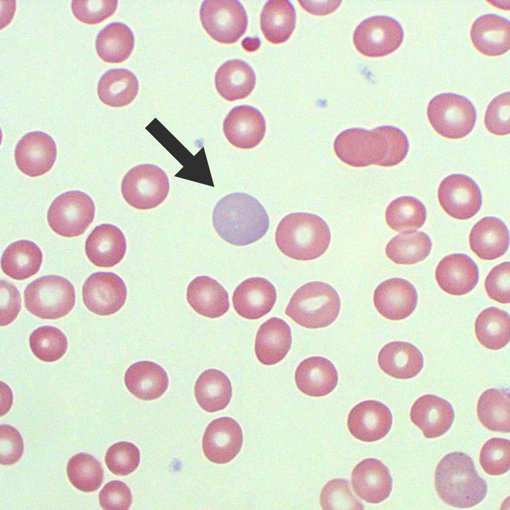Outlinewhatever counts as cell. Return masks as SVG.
Instances as JSON below:
<instances>
[{"label":"cell","instance_id":"cell-33","mask_svg":"<svg viewBox=\"0 0 510 510\" xmlns=\"http://www.w3.org/2000/svg\"><path fill=\"white\" fill-rule=\"evenodd\" d=\"M296 12L287 0H270L260 15L261 29L265 38L273 44L286 42L295 28Z\"/></svg>","mask_w":510,"mask_h":510},{"label":"cell","instance_id":"cell-29","mask_svg":"<svg viewBox=\"0 0 510 510\" xmlns=\"http://www.w3.org/2000/svg\"><path fill=\"white\" fill-rule=\"evenodd\" d=\"M165 370L150 361L133 364L126 371L124 383L129 391L143 400H152L161 397L168 386Z\"/></svg>","mask_w":510,"mask_h":510},{"label":"cell","instance_id":"cell-18","mask_svg":"<svg viewBox=\"0 0 510 510\" xmlns=\"http://www.w3.org/2000/svg\"><path fill=\"white\" fill-rule=\"evenodd\" d=\"M436 281L442 290L454 296L471 292L479 279L475 262L463 253H453L443 258L436 269Z\"/></svg>","mask_w":510,"mask_h":510},{"label":"cell","instance_id":"cell-32","mask_svg":"<svg viewBox=\"0 0 510 510\" xmlns=\"http://www.w3.org/2000/svg\"><path fill=\"white\" fill-rule=\"evenodd\" d=\"M42 253L32 241L21 240L10 244L4 250L1 259L3 271L18 280L29 278L40 269Z\"/></svg>","mask_w":510,"mask_h":510},{"label":"cell","instance_id":"cell-6","mask_svg":"<svg viewBox=\"0 0 510 510\" xmlns=\"http://www.w3.org/2000/svg\"><path fill=\"white\" fill-rule=\"evenodd\" d=\"M427 116L437 133L452 139L468 135L476 120V110L470 100L453 93H441L433 97L428 104Z\"/></svg>","mask_w":510,"mask_h":510},{"label":"cell","instance_id":"cell-10","mask_svg":"<svg viewBox=\"0 0 510 510\" xmlns=\"http://www.w3.org/2000/svg\"><path fill=\"white\" fill-rule=\"evenodd\" d=\"M403 36L402 27L396 20L385 15L374 16L357 26L353 42L363 55L380 57L396 50L401 44Z\"/></svg>","mask_w":510,"mask_h":510},{"label":"cell","instance_id":"cell-24","mask_svg":"<svg viewBox=\"0 0 510 510\" xmlns=\"http://www.w3.org/2000/svg\"><path fill=\"white\" fill-rule=\"evenodd\" d=\"M471 249L480 259L493 260L504 255L509 244L508 228L500 219L489 216L477 222L469 235Z\"/></svg>","mask_w":510,"mask_h":510},{"label":"cell","instance_id":"cell-7","mask_svg":"<svg viewBox=\"0 0 510 510\" xmlns=\"http://www.w3.org/2000/svg\"><path fill=\"white\" fill-rule=\"evenodd\" d=\"M95 205L92 198L80 191H70L58 196L47 214L51 229L64 237L83 234L92 222Z\"/></svg>","mask_w":510,"mask_h":510},{"label":"cell","instance_id":"cell-8","mask_svg":"<svg viewBox=\"0 0 510 510\" xmlns=\"http://www.w3.org/2000/svg\"><path fill=\"white\" fill-rule=\"evenodd\" d=\"M169 190L165 172L151 164H141L130 169L121 183V192L131 206L140 210L153 209L166 198Z\"/></svg>","mask_w":510,"mask_h":510},{"label":"cell","instance_id":"cell-41","mask_svg":"<svg viewBox=\"0 0 510 510\" xmlns=\"http://www.w3.org/2000/svg\"><path fill=\"white\" fill-rule=\"evenodd\" d=\"M389 226L398 232L414 231L421 228L426 219L424 205L410 196L399 197L392 201L385 212Z\"/></svg>","mask_w":510,"mask_h":510},{"label":"cell","instance_id":"cell-14","mask_svg":"<svg viewBox=\"0 0 510 510\" xmlns=\"http://www.w3.org/2000/svg\"><path fill=\"white\" fill-rule=\"evenodd\" d=\"M243 443V434L238 423L232 418L216 419L208 425L203 434L202 446L203 453L211 462L226 464L240 452Z\"/></svg>","mask_w":510,"mask_h":510},{"label":"cell","instance_id":"cell-30","mask_svg":"<svg viewBox=\"0 0 510 510\" xmlns=\"http://www.w3.org/2000/svg\"><path fill=\"white\" fill-rule=\"evenodd\" d=\"M255 73L246 62L233 59L224 62L215 73V83L219 94L234 101L247 97L256 84Z\"/></svg>","mask_w":510,"mask_h":510},{"label":"cell","instance_id":"cell-19","mask_svg":"<svg viewBox=\"0 0 510 510\" xmlns=\"http://www.w3.org/2000/svg\"><path fill=\"white\" fill-rule=\"evenodd\" d=\"M410 416L411 421L428 439L445 434L454 419L451 404L446 399L432 394L418 398L412 406Z\"/></svg>","mask_w":510,"mask_h":510},{"label":"cell","instance_id":"cell-12","mask_svg":"<svg viewBox=\"0 0 510 510\" xmlns=\"http://www.w3.org/2000/svg\"><path fill=\"white\" fill-rule=\"evenodd\" d=\"M82 293L87 308L100 316L118 311L127 295L123 280L116 274L107 272H97L90 275L84 283Z\"/></svg>","mask_w":510,"mask_h":510},{"label":"cell","instance_id":"cell-42","mask_svg":"<svg viewBox=\"0 0 510 510\" xmlns=\"http://www.w3.org/2000/svg\"><path fill=\"white\" fill-rule=\"evenodd\" d=\"M66 472L70 483L84 492H93L101 486L104 470L100 463L92 455L81 452L72 456Z\"/></svg>","mask_w":510,"mask_h":510},{"label":"cell","instance_id":"cell-34","mask_svg":"<svg viewBox=\"0 0 510 510\" xmlns=\"http://www.w3.org/2000/svg\"><path fill=\"white\" fill-rule=\"evenodd\" d=\"M139 83L136 76L123 68L111 69L100 78L97 92L104 104L122 107L131 103L136 97Z\"/></svg>","mask_w":510,"mask_h":510},{"label":"cell","instance_id":"cell-20","mask_svg":"<svg viewBox=\"0 0 510 510\" xmlns=\"http://www.w3.org/2000/svg\"><path fill=\"white\" fill-rule=\"evenodd\" d=\"M351 485L355 494L371 503L386 500L392 489V478L388 468L375 458H366L353 469Z\"/></svg>","mask_w":510,"mask_h":510},{"label":"cell","instance_id":"cell-48","mask_svg":"<svg viewBox=\"0 0 510 510\" xmlns=\"http://www.w3.org/2000/svg\"><path fill=\"white\" fill-rule=\"evenodd\" d=\"M509 92L496 96L489 104L485 113L484 123L492 134L503 136L510 133Z\"/></svg>","mask_w":510,"mask_h":510},{"label":"cell","instance_id":"cell-3","mask_svg":"<svg viewBox=\"0 0 510 510\" xmlns=\"http://www.w3.org/2000/svg\"><path fill=\"white\" fill-rule=\"evenodd\" d=\"M331 239L328 225L319 216L294 213L279 222L275 242L280 251L294 260L316 259L327 250Z\"/></svg>","mask_w":510,"mask_h":510},{"label":"cell","instance_id":"cell-23","mask_svg":"<svg viewBox=\"0 0 510 510\" xmlns=\"http://www.w3.org/2000/svg\"><path fill=\"white\" fill-rule=\"evenodd\" d=\"M471 41L475 48L488 56L504 54L510 48V23L507 19L489 13L481 15L473 23Z\"/></svg>","mask_w":510,"mask_h":510},{"label":"cell","instance_id":"cell-50","mask_svg":"<svg viewBox=\"0 0 510 510\" xmlns=\"http://www.w3.org/2000/svg\"><path fill=\"white\" fill-rule=\"evenodd\" d=\"M101 507L106 510H127L132 501L129 487L119 480H112L106 483L98 495Z\"/></svg>","mask_w":510,"mask_h":510},{"label":"cell","instance_id":"cell-22","mask_svg":"<svg viewBox=\"0 0 510 510\" xmlns=\"http://www.w3.org/2000/svg\"><path fill=\"white\" fill-rule=\"evenodd\" d=\"M126 242L123 233L117 226L108 223L97 226L87 237L85 252L94 265L112 267L123 258Z\"/></svg>","mask_w":510,"mask_h":510},{"label":"cell","instance_id":"cell-47","mask_svg":"<svg viewBox=\"0 0 510 510\" xmlns=\"http://www.w3.org/2000/svg\"><path fill=\"white\" fill-rule=\"evenodd\" d=\"M117 5L116 0H73L71 8L73 15L80 21L95 24L112 16Z\"/></svg>","mask_w":510,"mask_h":510},{"label":"cell","instance_id":"cell-36","mask_svg":"<svg viewBox=\"0 0 510 510\" xmlns=\"http://www.w3.org/2000/svg\"><path fill=\"white\" fill-rule=\"evenodd\" d=\"M135 45L132 30L121 22H112L103 28L97 35L95 49L104 62L119 63L129 58Z\"/></svg>","mask_w":510,"mask_h":510},{"label":"cell","instance_id":"cell-21","mask_svg":"<svg viewBox=\"0 0 510 510\" xmlns=\"http://www.w3.org/2000/svg\"><path fill=\"white\" fill-rule=\"evenodd\" d=\"M276 299L274 286L266 278L254 277L239 285L234 292L232 301L235 311L240 316L254 320L268 313Z\"/></svg>","mask_w":510,"mask_h":510},{"label":"cell","instance_id":"cell-26","mask_svg":"<svg viewBox=\"0 0 510 510\" xmlns=\"http://www.w3.org/2000/svg\"><path fill=\"white\" fill-rule=\"evenodd\" d=\"M291 343V331L288 324L280 318H271L260 326L257 333L256 356L264 365H274L286 356Z\"/></svg>","mask_w":510,"mask_h":510},{"label":"cell","instance_id":"cell-4","mask_svg":"<svg viewBox=\"0 0 510 510\" xmlns=\"http://www.w3.org/2000/svg\"><path fill=\"white\" fill-rule=\"evenodd\" d=\"M340 305L339 296L334 288L326 283L314 281L296 291L285 313L304 327L323 328L336 319Z\"/></svg>","mask_w":510,"mask_h":510},{"label":"cell","instance_id":"cell-25","mask_svg":"<svg viewBox=\"0 0 510 510\" xmlns=\"http://www.w3.org/2000/svg\"><path fill=\"white\" fill-rule=\"evenodd\" d=\"M295 380L298 389L312 397L325 396L337 385L338 375L334 365L328 359L312 356L297 366Z\"/></svg>","mask_w":510,"mask_h":510},{"label":"cell","instance_id":"cell-52","mask_svg":"<svg viewBox=\"0 0 510 510\" xmlns=\"http://www.w3.org/2000/svg\"><path fill=\"white\" fill-rule=\"evenodd\" d=\"M20 294L15 285L7 280H1V326L12 323L20 310Z\"/></svg>","mask_w":510,"mask_h":510},{"label":"cell","instance_id":"cell-53","mask_svg":"<svg viewBox=\"0 0 510 510\" xmlns=\"http://www.w3.org/2000/svg\"><path fill=\"white\" fill-rule=\"evenodd\" d=\"M261 40L258 37H246L242 41V47L247 52L256 51L261 45Z\"/></svg>","mask_w":510,"mask_h":510},{"label":"cell","instance_id":"cell-38","mask_svg":"<svg viewBox=\"0 0 510 510\" xmlns=\"http://www.w3.org/2000/svg\"><path fill=\"white\" fill-rule=\"evenodd\" d=\"M509 315L492 307L482 311L475 322V332L479 342L486 348L498 350L509 341Z\"/></svg>","mask_w":510,"mask_h":510},{"label":"cell","instance_id":"cell-13","mask_svg":"<svg viewBox=\"0 0 510 510\" xmlns=\"http://www.w3.org/2000/svg\"><path fill=\"white\" fill-rule=\"evenodd\" d=\"M56 157L54 139L47 134L38 131L25 134L17 142L14 151L18 169L30 177L39 176L48 172Z\"/></svg>","mask_w":510,"mask_h":510},{"label":"cell","instance_id":"cell-5","mask_svg":"<svg viewBox=\"0 0 510 510\" xmlns=\"http://www.w3.org/2000/svg\"><path fill=\"white\" fill-rule=\"evenodd\" d=\"M25 307L43 319L67 315L75 302L74 288L69 280L56 275L42 276L30 283L24 292Z\"/></svg>","mask_w":510,"mask_h":510},{"label":"cell","instance_id":"cell-15","mask_svg":"<svg viewBox=\"0 0 510 510\" xmlns=\"http://www.w3.org/2000/svg\"><path fill=\"white\" fill-rule=\"evenodd\" d=\"M418 294L415 287L401 278H392L380 283L373 294V302L378 312L390 320L409 317L415 309Z\"/></svg>","mask_w":510,"mask_h":510},{"label":"cell","instance_id":"cell-44","mask_svg":"<svg viewBox=\"0 0 510 510\" xmlns=\"http://www.w3.org/2000/svg\"><path fill=\"white\" fill-rule=\"evenodd\" d=\"M323 509H360L362 503L351 490L349 481L337 478L328 481L323 487L320 497Z\"/></svg>","mask_w":510,"mask_h":510},{"label":"cell","instance_id":"cell-40","mask_svg":"<svg viewBox=\"0 0 510 510\" xmlns=\"http://www.w3.org/2000/svg\"><path fill=\"white\" fill-rule=\"evenodd\" d=\"M334 151L338 158L353 167H365L373 164L369 131L361 128L346 130L336 138Z\"/></svg>","mask_w":510,"mask_h":510},{"label":"cell","instance_id":"cell-39","mask_svg":"<svg viewBox=\"0 0 510 510\" xmlns=\"http://www.w3.org/2000/svg\"><path fill=\"white\" fill-rule=\"evenodd\" d=\"M432 243L424 232L409 231L395 236L387 244V257L396 264L411 265L425 260L430 252Z\"/></svg>","mask_w":510,"mask_h":510},{"label":"cell","instance_id":"cell-49","mask_svg":"<svg viewBox=\"0 0 510 510\" xmlns=\"http://www.w3.org/2000/svg\"><path fill=\"white\" fill-rule=\"evenodd\" d=\"M509 262L502 263L490 272L484 282L487 294L492 299L505 304L510 302Z\"/></svg>","mask_w":510,"mask_h":510},{"label":"cell","instance_id":"cell-2","mask_svg":"<svg viewBox=\"0 0 510 510\" xmlns=\"http://www.w3.org/2000/svg\"><path fill=\"white\" fill-rule=\"evenodd\" d=\"M435 483L440 499L459 508L479 504L488 492L487 483L478 474L473 460L462 452H451L441 459L435 471Z\"/></svg>","mask_w":510,"mask_h":510},{"label":"cell","instance_id":"cell-28","mask_svg":"<svg viewBox=\"0 0 510 510\" xmlns=\"http://www.w3.org/2000/svg\"><path fill=\"white\" fill-rule=\"evenodd\" d=\"M187 299L196 312L210 318L222 316L230 307L225 289L207 276H198L190 282L187 287Z\"/></svg>","mask_w":510,"mask_h":510},{"label":"cell","instance_id":"cell-51","mask_svg":"<svg viewBox=\"0 0 510 510\" xmlns=\"http://www.w3.org/2000/svg\"><path fill=\"white\" fill-rule=\"evenodd\" d=\"M0 463L2 465L10 466L16 463L21 457L23 450V441L20 432L8 424L0 426Z\"/></svg>","mask_w":510,"mask_h":510},{"label":"cell","instance_id":"cell-11","mask_svg":"<svg viewBox=\"0 0 510 510\" xmlns=\"http://www.w3.org/2000/svg\"><path fill=\"white\" fill-rule=\"evenodd\" d=\"M439 202L451 217L465 220L474 216L482 206V194L478 185L469 176L452 174L440 183Z\"/></svg>","mask_w":510,"mask_h":510},{"label":"cell","instance_id":"cell-31","mask_svg":"<svg viewBox=\"0 0 510 510\" xmlns=\"http://www.w3.org/2000/svg\"><path fill=\"white\" fill-rule=\"evenodd\" d=\"M373 164L391 167L406 156L409 142L405 134L397 127L383 125L369 131Z\"/></svg>","mask_w":510,"mask_h":510},{"label":"cell","instance_id":"cell-1","mask_svg":"<svg viewBox=\"0 0 510 510\" xmlns=\"http://www.w3.org/2000/svg\"><path fill=\"white\" fill-rule=\"evenodd\" d=\"M213 223L217 234L236 246L254 243L267 233L269 219L262 205L255 198L240 192L230 194L215 206Z\"/></svg>","mask_w":510,"mask_h":510},{"label":"cell","instance_id":"cell-17","mask_svg":"<svg viewBox=\"0 0 510 510\" xmlns=\"http://www.w3.org/2000/svg\"><path fill=\"white\" fill-rule=\"evenodd\" d=\"M266 123L262 113L248 105L233 108L223 121V132L233 146L241 149H250L257 146L263 139Z\"/></svg>","mask_w":510,"mask_h":510},{"label":"cell","instance_id":"cell-43","mask_svg":"<svg viewBox=\"0 0 510 510\" xmlns=\"http://www.w3.org/2000/svg\"><path fill=\"white\" fill-rule=\"evenodd\" d=\"M29 342L34 354L45 362L59 360L65 353L68 345L65 334L57 327L49 325L34 330L30 335Z\"/></svg>","mask_w":510,"mask_h":510},{"label":"cell","instance_id":"cell-16","mask_svg":"<svg viewBox=\"0 0 510 510\" xmlns=\"http://www.w3.org/2000/svg\"><path fill=\"white\" fill-rule=\"evenodd\" d=\"M392 424V413L384 403L366 400L354 406L349 412L347 426L350 434L363 442H372L383 438Z\"/></svg>","mask_w":510,"mask_h":510},{"label":"cell","instance_id":"cell-27","mask_svg":"<svg viewBox=\"0 0 510 510\" xmlns=\"http://www.w3.org/2000/svg\"><path fill=\"white\" fill-rule=\"evenodd\" d=\"M380 368L388 375L398 379H409L416 376L423 366L420 351L412 344L393 341L386 344L378 355Z\"/></svg>","mask_w":510,"mask_h":510},{"label":"cell","instance_id":"cell-46","mask_svg":"<svg viewBox=\"0 0 510 510\" xmlns=\"http://www.w3.org/2000/svg\"><path fill=\"white\" fill-rule=\"evenodd\" d=\"M140 458V451L136 446L130 442H119L108 448L105 455V463L113 474L125 476L137 469Z\"/></svg>","mask_w":510,"mask_h":510},{"label":"cell","instance_id":"cell-37","mask_svg":"<svg viewBox=\"0 0 510 510\" xmlns=\"http://www.w3.org/2000/svg\"><path fill=\"white\" fill-rule=\"evenodd\" d=\"M509 391L504 388L486 390L479 397L477 414L482 425L492 431L509 432Z\"/></svg>","mask_w":510,"mask_h":510},{"label":"cell","instance_id":"cell-45","mask_svg":"<svg viewBox=\"0 0 510 510\" xmlns=\"http://www.w3.org/2000/svg\"><path fill=\"white\" fill-rule=\"evenodd\" d=\"M479 463L483 470L490 475H500L510 468V441L492 438L482 447Z\"/></svg>","mask_w":510,"mask_h":510},{"label":"cell","instance_id":"cell-35","mask_svg":"<svg viewBox=\"0 0 510 510\" xmlns=\"http://www.w3.org/2000/svg\"><path fill=\"white\" fill-rule=\"evenodd\" d=\"M194 393L199 405L205 411L214 413L225 409L232 396V387L227 376L222 371L210 369L198 377Z\"/></svg>","mask_w":510,"mask_h":510},{"label":"cell","instance_id":"cell-9","mask_svg":"<svg viewBox=\"0 0 510 510\" xmlns=\"http://www.w3.org/2000/svg\"><path fill=\"white\" fill-rule=\"evenodd\" d=\"M201 24L215 41L236 42L245 33L248 18L242 4L237 0H206L199 11Z\"/></svg>","mask_w":510,"mask_h":510}]
</instances>
